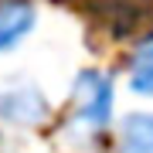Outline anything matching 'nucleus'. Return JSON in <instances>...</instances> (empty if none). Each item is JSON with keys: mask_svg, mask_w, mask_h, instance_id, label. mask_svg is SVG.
I'll list each match as a JSON object with an SVG mask.
<instances>
[{"mask_svg": "<svg viewBox=\"0 0 153 153\" xmlns=\"http://www.w3.org/2000/svg\"><path fill=\"white\" fill-rule=\"evenodd\" d=\"M75 129L78 136H95L109 126V116H112V78L102 75V71L88 68L75 78Z\"/></svg>", "mask_w": 153, "mask_h": 153, "instance_id": "obj_1", "label": "nucleus"}, {"mask_svg": "<svg viewBox=\"0 0 153 153\" xmlns=\"http://www.w3.org/2000/svg\"><path fill=\"white\" fill-rule=\"evenodd\" d=\"M34 27V7L24 0H7L0 4V51L14 48L21 38H27Z\"/></svg>", "mask_w": 153, "mask_h": 153, "instance_id": "obj_2", "label": "nucleus"}, {"mask_svg": "<svg viewBox=\"0 0 153 153\" xmlns=\"http://www.w3.org/2000/svg\"><path fill=\"white\" fill-rule=\"evenodd\" d=\"M116 153H153V112H129L126 116Z\"/></svg>", "mask_w": 153, "mask_h": 153, "instance_id": "obj_3", "label": "nucleus"}, {"mask_svg": "<svg viewBox=\"0 0 153 153\" xmlns=\"http://www.w3.org/2000/svg\"><path fill=\"white\" fill-rule=\"evenodd\" d=\"M129 88L136 95H153V44L136 51L129 65Z\"/></svg>", "mask_w": 153, "mask_h": 153, "instance_id": "obj_4", "label": "nucleus"}]
</instances>
